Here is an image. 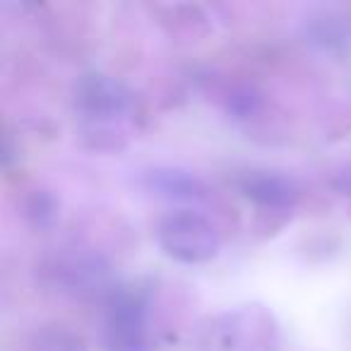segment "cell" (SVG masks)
Returning a JSON list of instances; mask_svg holds the SVG:
<instances>
[{
  "label": "cell",
  "instance_id": "6",
  "mask_svg": "<svg viewBox=\"0 0 351 351\" xmlns=\"http://www.w3.org/2000/svg\"><path fill=\"white\" fill-rule=\"evenodd\" d=\"M140 183L149 195L176 205H197L212 197V188L205 178L183 166H152L142 171Z\"/></svg>",
  "mask_w": 351,
  "mask_h": 351
},
{
  "label": "cell",
  "instance_id": "7",
  "mask_svg": "<svg viewBox=\"0 0 351 351\" xmlns=\"http://www.w3.org/2000/svg\"><path fill=\"white\" fill-rule=\"evenodd\" d=\"M301 39L322 53H349L351 17L339 10H315L301 20Z\"/></svg>",
  "mask_w": 351,
  "mask_h": 351
},
{
  "label": "cell",
  "instance_id": "11",
  "mask_svg": "<svg viewBox=\"0 0 351 351\" xmlns=\"http://www.w3.org/2000/svg\"><path fill=\"white\" fill-rule=\"evenodd\" d=\"M330 186H332V191H335L337 195L351 197V161H349V164H344V166H339V169L332 173Z\"/></svg>",
  "mask_w": 351,
  "mask_h": 351
},
{
  "label": "cell",
  "instance_id": "3",
  "mask_svg": "<svg viewBox=\"0 0 351 351\" xmlns=\"http://www.w3.org/2000/svg\"><path fill=\"white\" fill-rule=\"evenodd\" d=\"M156 243L171 260L183 265L210 263L221 250V231L210 217L191 207L166 212L156 221Z\"/></svg>",
  "mask_w": 351,
  "mask_h": 351
},
{
  "label": "cell",
  "instance_id": "1",
  "mask_svg": "<svg viewBox=\"0 0 351 351\" xmlns=\"http://www.w3.org/2000/svg\"><path fill=\"white\" fill-rule=\"evenodd\" d=\"M70 106L82 128V135L94 137V147H104L101 140L108 137L116 145L118 137H123V125L140 116L137 94L123 80L99 70L75 80Z\"/></svg>",
  "mask_w": 351,
  "mask_h": 351
},
{
  "label": "cell",
  "instance_id": "8",
  "mask_svg": "<svg viewBox=\"0 0 351 351\" xmlns=\"http://www.w3.org/2000/svg\"><path fill=\"white\" fill-rule=\"evenodd\" d=\"M260 111H263V94L250 84H239L226 97V113L231 118L248 121V118L258 116Z\"/></svg>",
  "mask_w": 351,
  "mask_h": 351
},
{
  "label": "cell",
  "instance_id": "10",
  "mask_svg": "<svg viewBox=\"0 0 351 351\" xmlns=\"http://www.w3.org/2000/svg\"><path fill=\"white\" fill-rule=\"evenodd\" d=\"M56 210H58V205H56V200L49 193L34 191L29 205H27V217H29L36 226H46L56 219Z\"/></svg>",
  "mask_w": 351,
  "mask_h": 351
},
{
  "label": "cell",
  "instance_id": "9",
  "mask_svg": "<svg viewBox=\"0 0 351 351\" xmlns=\"http://www.w3.org/2000/svg\"><path fill=\"white\" fill-rule=\"evenodd\" d=\"M36 351H84V344L68 330H41L36 335Z\"/></svg>",
  "mask_w": 351,
  "mask_h": 351
},
{
  "label": "cell",
  "instance_id": "4",
  "mask_svg": "<svg viewBox=\"0 0 351 351\" xmlns=\"http://www.w3.org/2000/svg\"><path fill=\"white\" fill-rule=\"evenodd\" d=\"M149 317V293L140 287H121L104 311V351H154Z\"/></svg>",
  "mask_w": 351,
  "mask_h": 351
},
{
  "label": "cell",
  "instance_id": "2",
  "mask_svg": "<svg viewBox=\"0 0 351 351\" xmlns=\"http://www.w3.org/2000/svg\"><path fill=\"white\" fill-rule=\"evenodd\" d=\"M41 277L60 296L106 303L121 289L111 263L92 250H63L41 265Z\"/></svg>",
  "mask_w": 351,
  "mask_h": 351
},
{
  "label": "cell",
  "instance_id": "5",
  "mask_svg": "<svg viewBox=\"0 0 351 351\" xmlns=\"http://www.w3.org/2000/svg\"><path fill=\"white\" fill-rule=\"evenodd\" d=\"M239 193L267 212H291L301 202V186L293 176L272 169H253L239 176Z\"/></svg>",
  "mask_w": 351,
  "mask_h": 351
}]
</instances>
